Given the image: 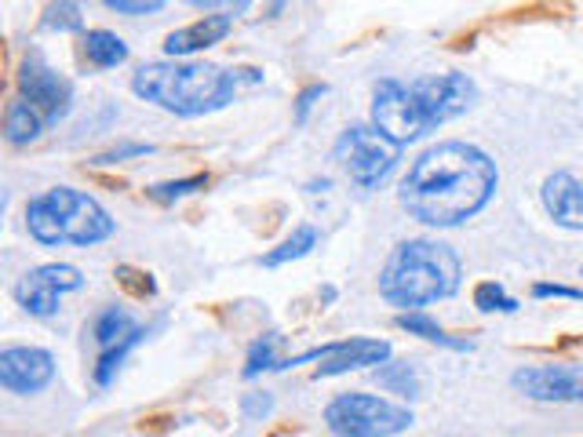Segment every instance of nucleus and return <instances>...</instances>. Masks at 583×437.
<instances>
[{
  "instance_id": "f257e3e1",
  "label": "nucleus",
  "mask_w": 583,
  "mask_h": 437,
  "mask_svg": "<svg viewBox=\"0 0 583 437\" xmlns=\"http://www.w3.org/2000/svg\"><path fill=\"white\" fill-rule=\"evenodd\" d=\"M496 179V161L478 146L437 142L408 165L397 197L427 227H460L488 205Z\"/></svg>"
},
{
  "instance_id": "2eb2a0df",
  "label": "nucleus",
  "mask_w": 583,
  "mask_h": 437,
  "mask_svg": "<svg viewBox=\"0 0 583 437\" xmlns=\"http://www.w3.org/2000/svg\"><path fill=\"white\" fill-rule=\"evenodd\" d=\"M41 128H48V125L41 121V113H37L33 106L26 102L22 96L8 102V110H4V139H8L11 146L33 142L37 136H41Z\"/></svg>"
},
{
  "instance_id": "2f4dec72",
  "label": "nucleus",
  "mask_w": 583,
  "mask_h": 437,
  "mask_svg": "<svg viewBox=\"0 0 583 437\" xmlns=\"http://www.w3.org/2000/svg\"><path fill=\"white\" fill-rule=\"evenodd\" d=\"M580 401H583V397H580Z\"/></svg>"
},
{
  "instance_id": "cd10ccee",
  "label": "nucleus",
  "mask_w": 583,
  "mask_h": 437,
  "mask_svg": "<svg viewBox=\"0 0 583 437\" xmlns=\"http://www.w3.org/2000/svg\"><path fill=\"white\" fill-rule=\"evenodd\" d=\"M117 277H121V285L136 291V296H154V291H157V285L150 281V274H139V270H131V267H121V270H117Z\"/></svg>"
},
{
  "instance_id": "aec40b11",
  "label": "nucleus",
  "mask_w": 583,
  "mask_h": 437,
  "mask_svg": "<svg viewBox=\"0 0 583 437\" xmlns=\"http://www.w3.org/2000/svg\"><path fill=\"white\" fill-rule=\"evenodd\" d=\"M376 383L383 390H391V394H397V397H416L419 394V379H416V373L408 365H402V361H387V365H379L376 368Z\"/></svg>"
},
{
  "instance_id": "dca6fc26",
  "label": "nucleus",
  "mask_w": 583,
  "mask_h": 437,
  "mask_svg": "<svg viewBox=\"0 0 583 437\" xmlns=\"http://www.w3.org/2000/svg\"><path fill=\"white\" fill-rule=\"evenodd\" d=\"M85 59L99 70H110V66H121L128 59V44L110 30H88L85 33Z\"/></svg>"
},
{
  "instance_id": "39448f33",
  "label": "nucleus",
  "mask_w": 583,
  "mask_h": 437,
  "mask_svg": "<svg viewBox=\"0 0 583 437\" xmlns=\"http://www.w3.org/2000/svg\"><path fill=\"white\" fill-rule=\"evenodd\" d=\"M26 230L41 245H99L113 234L106 208L81 190L56 187L26 205Z\"/></svg>"
},
{
  "instance_id": "ddd939ff",
  "label": "nucleus",
  "mask_w": 583,
  "mask_h": 437,
  "mask_svg": "<svg viewBox=\"0 0 583 437\" xmlns=\"http://www.w3.org/2000/svg\"><path fill=\"white\" fill-rule=\"evenodd\" d=\"M543 208L565 230H583V176L576 171H554L543 182Z\"/></svg>"
},
{
  "instance_id": "6e6552de",
  "label": "nucleus",
  "mask_w": 583,
  "mask_h": 437,
  "mask_svg": "<svg viewBox=\"0 0 583 437\" xmlns=\"http://www.w3.org/2000/svg\"><path fill=\"white\" fill-rule=\"evenodd\" d=\"M19 91L22 99L41 113L45 125H59L66 113H70L73 102V88L66 77H59L41 56H26L22 70H19Z\"/></svg>"
},
{
  "instance_id": "4468645a",
  "label": "nucleus",
  "mask_w": 583,
  "mask_h": 437,
  "mask_svg": "<svg viewBox=\"0 0 583 437\" xmlns=\"http://www.w3.org/2000/svg\"><path fill=\"white\" fill-rule=\"evenodd\" d=\"M230 30H234L230 16H205V19H197L190 26H182V30H176V33H168L165 51L171 59L194 56V51H205L211 44H219Z\"/></svg>"
},
{
  "instance_id": "9b49d317",
  "label": "nucleus",
  "mask_w": 583,
  "mask_h": 437,
  "mask_svg": "<svg viewBox=\"0 0 583 437\" xmlns=\"http://www.w3.org/2000/svg\"><path fill=\"white\" fill-rule=\"evenodd\" d=\"M56 376V357L41 347H4L0 350V383L11 394H37Z\"/></svg>"
},
{
  "instance_id": "a878e982",
  "label": "nucleus",
  "mask_w": 583,
  "mask_h": 437,
  "mask_svg": "<svg viewBox=\"0 0 583 437\" xmlns=\"http://www.w3.org/2000/svg\"><path fill=\"white\" fill-rule=\"evenodd\" d=\"M106 8L117 11V16H154L165 4L161 0H106Z\"/></svg>"
},
{
  "instance_id": "4be33fe9",
  "label": "nucleus",
  "mask_w": 583,
  "mask_h": 437,
  "mask_svg": "<svg viewBox=\"0 0 583 437\" xmlns=\"http://www.w3.org/2000/svg\"><path fill=\"white\" fill-rule=\"evenodd\" d=\"M208 187V176H190V179H176V182H157L150 187V197L161 205H171V201H182V197H190L194 190H205Z\"/></svg>"
},
{
  "instance_id": "393cba45",
  "label": "nucleus",
  "mask_w": 583,
  "mask_h": 437,
  "mask_svg": "<svg viewBox=\"0 0 583 437\" xmlns=\"http://www.w3.org/2000/svg\"><path fill=\"white\" fill-rule=\"evenodd\" d=\"M45 26H48V30H59V33L81 30V26H85L81 8H77V4H51L48 16H45Z\"/></svg>"
},
{
  "instance_id": "412c9836",
  "label": "nucleus",
  "mask_w": 583,
  "mask_h": 437,
  "mask_svg": "<svg viewBox=\"0 0 583 437\" xmlns=\"http://www.w3.org/2000/svg\"><path fill=\"white\" fill-rule=\"evenodd\" d=\"M142 339V328H136L125 342H117V347H110V350H102V357H99V365H96V383L99 387H110L113 383V376H117V368L125 365V357L131 354V347Z\"/></svg>"
},
{
  "instance_id": "bb28decb",
  "label": "nucleus",
  "mask_w": 583,
  "mask_h": 437,
  "mask_svg": "<svg viewBox=\"0 0 583 437\" xmlns=\"http://www.w3.org/2000/svg\"><path fill=\"white\" fill-rule=\"evenodd\" d=\"M146 153H154V146H146V142H125V146H113L110 153H99L96 165H117V161H128V157H146Z\"/></svg>"
},
{
  "instance_id": "1a4fd4ad",
  "label": "nucleus",
  "mask_w": 583,
  "mask_h": 437,
  "mask_svg": "<svg viewBox=\"0 0 583 437\" xmlns=\"http://www.w3.org/2000/svg\"><path fill=\"white\" fill-rule=\"evenodd\" d=\"M85 285V277L70 262H48V267H37L16 285V299L26 314L33 317H51L59 310L62 291H77Z\"/></svg>"
},
{
  "instance_id": "f03ea898",
  "label": "nucleus",
  "mask_w": 583,
  "mask_h": 437,
  "mask_svg": "<svg viewBox=\"0 0 583 437\" xmlns=\"http://www.w3.org/2000/svg\"><path fill=\"white\" fill-rule=\"evenodd\" d=\"M478 102V88L467 73H427L413 85L379 81L373 91V125L397 146L427 136L437 125L456 121Z\"/></svg>"
},
{
  "instance_id": "7c9ffc66",
  "label": "nucleus",
  "mask_w": 583,
  "mask_h": 437,
  "mask_svg": "<svg viewBox=\"0 0 583 437\" xmlns=\"http://www.w3.org/2000/svg\"><path fill=\"white\" fill-rule=\"evenodd\" d=\"M536 299H583L580 288H565V285H536L533 288Z\"/></svg>"
},
{
  "instance_id": "f3484780",
  "label": "nucleus",
  "mask_w": 583,
  "mask_h": 437,
  "mask_svg": "<svg viewBox=\"0 0 583 437\" xmlns=\"http://www.w3.org/2000/svg\"><path fill=\"white\" fill-rule=\"evenodd\" d=\"M136 328L139 325H131V317L121 307H106L96 317V328H91V332H96V342L102 350H110V347H117V342H125L131 332H136Z\"/></svg>"
},
{
  "instance_id": "a211bd4d",
  "label": "nucleus",
  "mask_w": 583,
  "mask_h": 437,
  "mask_svg": "<svg viewBox=\"0 0 583 437\" xmlns=\"http://www.w3.org/2000/svg\"><path fill=\"white\" fill-rule=\"evenodd\" d=\"M397 328H402V332H408V336H419V339H427V342H437V347H448V350H471V342L445 336V332H442V325L431 321L427 314H402V317H397Z\"/></svg>"
},
{
  "instance_id": "c756f323",
  "label": "nucleus",
  "mask_w": 583,
  "mask_h": 437,
  "mask_svg": "<svg viewBox=\"0 0 583 437\" xmlns=\"http://www.w3.org/2000/svg\"><path fill=\"white\" fill-rule=\"evenodd\" d=\"M270 394H245V401H241V413L251 416V419H263V416H270Z\"/></svg>"
},
{
  "instance_id": "423d86ee",
  "label": "nucleus",
  "mask_w": 583,
  "mask_h": 437,
  "mask_svg": "<svg viewBox=\"0 0 583 437\" xmlns=\"http://www.w3.org/2000/svg\"><path fill=\"white\" fill-rule=\"evenodd\" d=\"M325 423L336 437H394L413 427V413L376 394H339Z\"/></svg>"
},
{
  "instance_id": "20e7f679",
  "label": "nucleus",
  "mask_w": 583,
  "mask_h": 437,
  "mask_svg": "<svg viewBox=\"0 0 583 437\" xmlns=\"http://www.w3.org/2000/svg\"><path fill=\"white\" fill-rule=\"evenodd\" d=\"M460 259L442 241H405L391 251L387 267L379 274V296L391 307H427V302L448 299L460 288Z\"/></svg>"
},
{
  "instance_id": "c85d7f7f",
  "label": "nucleus",
  "mask_w": 583,
  "mask_h": 437,
  "mask_svg": "<svg viewBox=\"0 0 583 437\" xmlns=\"http://www.w3.org/2000/svg\"><path fill=\"white\" fill-rule=\"evenodd\" d=\"M325 91H328L325 85H310V88H303V91H299V99H296V125L307 121V113L314 110V102L322 99Z\"/></svg>"
},
{
  "instance_id": "7ed1b4c3",
  "label": "nucleus",
  "mask_w": 583,
  "mask_h": 437,
  "mask_svg": "<svg viewBox=\"0 0 583 437\" xmlns=\"http://www.w3.org/2000/svg\"><path fill=\"white\" fill-rule=\"evenodd\" d=\"M259 81V70H223L211 62H150L131 77V91L176 117H201L234 102L241 85Z\"/></svg>"
},
{
  "instance_id": "f8f14e48",
  "label": "nucleus",
  "mask_w": 583,
  "mask_h": 437,
  "mask_svg": "<svg viewBox=\"0 0 583 437\" xmlns=\"http://www.w3.org/2000/svg\"><path fill=\"white\" fill-rule=\"evenodd\" d=\"M514 387L533 401H576L583 397V368L569 365H533L514 373Z\"/></svg>"
},
{
  "instance_id": "0eeeda50",
  "label": "nucleus",
  "mask_w": 583,
  "mask_h": 437,
  "mask_svg": "<svg viewBox=\"0 0 583 437\" xmlns=\"http://www.w3.org/2000/svg\"><path fill=\"white\" fill-rule=\"evenodd\" d=\"M336 161L362 190H376L402 161V146L383 136L379 128H347L336 142Z\"/></svg>"
},
{
  "instance_id": "6ab92c4d",
  "label": "nucleus",
  "mask_w": 583,
  "mask_h": 437,
  "mask_svg": "<svg viewBox=\"0 0 583 437\" xmlns=\"http://www.w3.org/2000/svg\"><path fill=\"white\" fill-rule=\"evenodd\" d=\"M314 245H317V230L314 227H299L296 234L288 237V241H281L274 251H267V256H263V267H285V262L307 256Z\"/></svg>"
},
{
  "instance_id": "5701e85b",
  "label": "nucleus",
  "mask_w": 583,
  "mask_h": 437,
  "mask_svg": "<svg viewBox=\"0 0 583 437\" xmlns=\"http://www.w3.org/2000/svg\"><path fill=\"white\" fill-rule=\"evenodd\" d=\"M474 307H478V310H485V314H493V310L514 314V310H518V302H514V299L507 296V291L500 288V285L485 281V285H478V288H474Z\"/></svg>"
},
{
  "instance_id": "9d476101",
  "label": "nucleus",
  "mask_w": 583,
  "mask_h": 437,
  "mask_svg": "<svg viewBox=\"0 0 583 437\" xmlns=\"http://www.w3.org/2000/svg\"><path fill=\"white\" fill-rule=\"evenodd\" d=\"M387 357H391L387 339H343V342H325V347L292 357L281 368L303 365V361H322L317 379H328V376L354 373V368H365V365H387Z\"/></svg>"
},
{
  "instance_id": "b1692460",
  "label": "nucleus",
  "mask_w": 583,
  "mask_h": 437,
  "mask_svg": "<svg viewBox=\"0 0 583 437\" xmlns=\"http://www.w3.org/2000/svg\"><path fill=\"white\" fill-rule=\"evenodd\" d=\"M274 347H277V336H263V339L251 342V354H248V365H245V379H256L259 373H267V368H277Z\"/></svg>"
}]
</instances>
